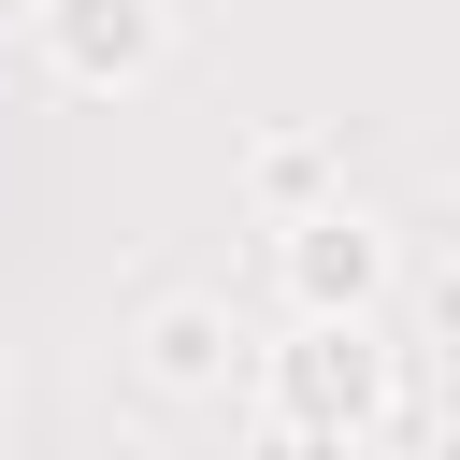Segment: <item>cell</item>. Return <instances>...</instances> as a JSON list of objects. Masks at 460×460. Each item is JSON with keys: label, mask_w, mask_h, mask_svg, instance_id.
I'll return each mask as SVG.
<instances>
[{"label": "cell", "mask_w": 460, "mask_h": 460, "mask_svg": "<svg viewBox=\"0 0 460 460\" xmlns=\"http://www.w3.org/2000/svg\"><path fill=\"white\" fill-rule=\"evenodd\" d=\"M144 43H158L144 0H86V14H72V58H144Z\"/></svg>", "instance_id": "1"}]
</instances>
